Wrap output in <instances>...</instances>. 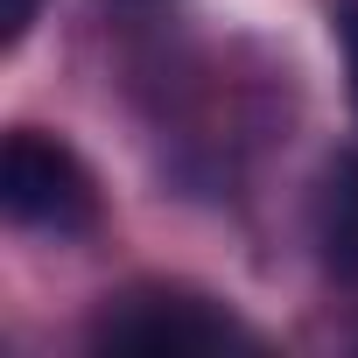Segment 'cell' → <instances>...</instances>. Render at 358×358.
Instances as JSON below:
<instances>
[{"instance_id": "5", "label": "cell", "mask_w": 358, "mask_h": 358, "mask_svg": "<svg viewBox=\"0 0 358 358\" xmlns=\"http://www.w3.org/2000/svg\"><path fill=\"white\" fill-rule=\"evenodd\" d=\"M337 36H344V64H351V99H358V0L337 8Z\"/></svg>"}, {"instance_id": "1", "label": "cell", "mask_w": 358, "mask_h": 358, "mask_svg": "<svg viewBox=\"0 0 358 358\" xmlns=\"http://www.w3.org/2000/svg\"><path fill=\"white\" fill-rule=\"evenodd\" d=\"M0 211L50 239H85L99 225V183L64 141L15 127L8 148H0Z\"/></svg>"}, {"instance_id": "2", "label": "cell", "mask_w": 358, "mask_h": 358, "mask_svg": "<svg viewBox=\"0 0 358 358\" xmlns=\"http://www.w3.org/2000/svg\"><path fill=\"white\" fill-rule=\"evenodd\" d=\"M92 344L141 351V358H204V351L239 344V323L211 295H190V288H127L99 309Z\"/></svg>"}, {"instance_id": "4", "label": "cell", "mask_w": 358, "mask_h": 358, "mask_svg": "<svg viewBox=\"0 0 358 358\" xmlns=\"http://www.w3.org/2000/svg\"><path fill=\"white\" fill-rule=\"evenodd\" d=\"M36 15H43V0H0V50H15L36 29Z\"/></svg>"}, {"instance_id": "3", "label": "cell", "mask_w": 358, "mask_h": 358, "mask_svg": "<svg viewBox=\"0 0 358 358\" xmlns=\"http://www.w3.org/2000/svg\"><path fill=\"white\" fill-rule=\"evenodd\" d=\"M316 246L337 274H358V155H344L323 176V197H316Z\"/></svg>"}]
</instances>
